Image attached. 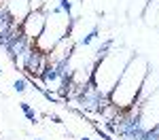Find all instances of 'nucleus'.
Instances as JSON below:
<instances>
[{
  "instance_id": "7ed1b4c3",
  "label": "nucleus",
  "mask_w": 159,
  "mask_h": 140,
  "mask_svg": "<svg viewBox=\"0 0 159 140\" xmlns=\"http://www.w3.org/2000/svg\"><path fill=\"white\" fill-rule=\"evenodd\" d=\"M136 115H138V127H142L144 132H155L159 127V89L153 91L147 100L142 102L138 108H136Z\"/></svg>"
},
{
  "instance_id": "9d476101",
  "label": "nucleus",
  "mask_w": 159,
  "mask_h": 140,
  "mask_svg": "<svg viewBox=\"0 0 159 140\" xmlns=\"http://www.w3.org/2000/svg\"><path fill=\"white\" fill-rule=\"evenodd\" d=\"M0 75H2V68H0Z\"/></svg>"
},
{
  "instance_id": "423d86ee",
  "label": "nucleus",
  "mask_w": 159,
  "mask_h": 140,
  "mask_svg": "<svg viewBox=\"0 0 159 140\" xmlns=\"http://www.w3.org/2000/svg\"><path fill=\"white\" fill-rule=\"evenodd\" d=\"M19 108L24 111V115L28 117V121H30V123H38V113L30 106V104H28V102H19Z\"/></svg>"
},
{
  "instance_id": "0eeeda50",
  "label": "nucleus",
  "mask_w": 159,
  "mask_h": 140,
  "mask_svg": "<svg viewBox=\"0 0 159 140\" xmlns=\"http://www.w3.org/2000/svg\"><path fill=\"white\" fill-rule=\"evenodd\" d=\"M13 89H15L17 93L28 91V81H25V79H15V81H13Z\"/></svg>"
},
{
  "instance_id": "f03ea898",
  "label": "nucleus",
  "mask_w": 159,
  "mask_h": 140,
  "mask_svg": "<svg viewBox=\"0 0 159 140\" xmlns=\"http://www.w3.org/2000/svg\"><path fill=\"white\" fill-rule=\"evenodd\" d=\"M134 57V53L132 51H112L108 49L102 57L96 60V66H93V76H91V83H93V87L102 91V93H106L108 96L112 87L117 85V81H119V76L123 75V70H125V66L129 64V60Z\"/></svg>"
},
{
  "instance_id": "1a4fd4ad",
  "label": "nucleus",
  "mask_w": 159,
  "mask_h": 140,
  "mask_svg": "<svg viewBox=\"0 0 159 140\" xmlns=\"http://www.w3.org/2000/svg\"><path fill=\"white\" fill-rule=\"evenodd\" d=\"M34 140H43V138H34Z\"/></svg>"
},
{
  "instance_id": "20e7f679",
  "label": "nucleus",
  "mask_w": 159,
  "mask_h": 140,
  "mask_svg": "<svg viewBox=\"0 0 159 140\" xmlns=\"http://www.w3.org/2000/svg\"><path fill=\"white\" fill-rule=\"evenodd\" d=\"M45 24H47V13H45V11H32L24 21H21L19 32H21V36H24L30 45H34L36 38L43 34Z\"/></svg>"
},
{
  "instance_id": "39448f33",
  "label": "nucleus",
  "mask_w": 159,
  "mask_h": 140,
  "mask_svg": "<svg viewBox=\"0 0 159 140\" xmlns=\"http://www.w3.org/2000/svg\"><path fill=\"white\" fill-rule=\"evenodd\" d=\"M30 13V0H7V15L15 25H21V21Z\"/></svg>"
},
{
  "instance_id": "f257e3e1",
  "label": "nucleus",
  "mask_w": 159,
  "mask_h": 140,
  "mask_svg": "<svg viewBox=\"0 0 159 140\" xmlns=\"http://www.w3.org/2000/svg\"><path fill=\"white\" fill-rule=\"evenodd\" d=\"M148 72V62L142 55H134L129 64L125 66L123 75L119 76L117 85L112 87V91L108 93V100L115 108L119 111H127L134 106L136 98L140 93V87L144 83V76Z\"/></svg>"
},
{
  "instance_id": "6e6552de",
  "label": "nucleus",
  "mask_w": 159,
  "mask_h": 140,
  "mask_svg": "<svg viewBox=\"0 0 159 140\" xmlns=\"http://www.w3.org/2000/svg\"><path fill=\"white\" fill-rule=\"evenodd\" d=\"M81 140H89V138H87V136H83V138H81Z\"/></svg>"
}]
</instances>
